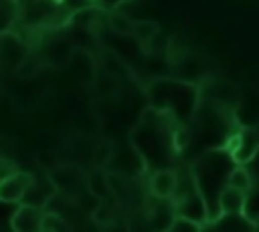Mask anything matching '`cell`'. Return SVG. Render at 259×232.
<instances>
[{
	"label": "cell",
	"instance_id": "1",
	"mask_svg": "<svg viewBox=\"0 0 259 232\" xmlns=\"http://www.w3.org/2000/svg\"><path fill=\"white\" fill-rule=\"evenodd\" d=\"M45 210L28 204H18L10 216L12 232H45Z\"/></svg>",
	"mask_w": 259,
	"mask_h": 232
},
{
	"label": "cell",
	"instance_id": "2",
	"mask_svg": "<svg viewBox=\"0 0 259 232\" xmlns=\"http://www.w3.org/2000/svg\"><path fill=\"white\" fill-rule=\"evenodd\" d=\"M0 56H2V65L4 69H18L26 59H28V46L24 44V40L12 32V30H2V38H0Z\"/></svg>",
	"mask_w": 259,
	"mask_h": 232
},
{
	"label": "cell",
	"instance_id": "3",
	"mask_svg": "<svg viewBox=\"0 0 259 232\" xmlns=\"http://www.w3.org/2000/svg\"><path fill=\"white\" fill-rule=\"evenodd\" d=\"M231 157L237 165H247L255 159V155L259 153V131L253 127H245L231 145Z\"/></svg>",
	"mask_w": 259,
	"mask_h": 232
},
{
	"label": "cell",
	"instance_id": "4",
	"mask_svg": "<svg viewBox=\"0 0 259 232\" xmlns=\"http://www.w3.org/2000/svg\"><path fill=\"white\" fill-rule=\"evenodd\" d=\"M32 182H34L32 171H20L18 169L16 173H12V176L2 180V184H0V200L4 204H18V202H22L24 194L32 186Z\"/></svg>",
	"mask_w": 259,
	"mask_h": 232
},
{
	"label": "cell",
	"instance_id": "5",
	"mask_svg": "<svg viewBox=\"0 0 259 232\" xmlns=\"http://www.w3.org/2000/svg\"><path fill=\"white\" fill-rule=\"evenodd\" d=\"M178 184V173L168 167H160L150 178V194L160 200H172Z\"/></svg>",
	"mask_w": 259,
	"mask_h": 232
},
{
	"label": "cell",
	"instance_id": "6",
	"mask_svg": "<svg viewBox=\"0 0 259 232\" xmlns=\"http://www.w3.org/2000/svg\"><path fill=\"white\" fill-rule=\"evenodd\" d=\"M247 206V194L227 186L219 196V208L223 216H243Z\"/></svg>",
	"mask_w": 259,
	"mask_h": 232
},
{
	"label": "cell",
	"instance_id": "7",
	"mask_svg": "<svg viewBox=\"0 0 259 232\" xmlns=\"http://www.w3.org/2000/svg\"><path fill=\"white\" fill-rule=\"evenodd\" d=\"M227 186H231V188H235V190H239V192H243V194H249V192L253 190V186H255L249 167H247V165H235V167L231 169V173H229Z\"/></svg>",
	"mask_w": 259,
	"mask_h": 232
},
{
	"label": "cell",
	"instance_id": "8",
	"mask_svg": "<svg viewBox=\"0 0 259 232\" xmlns=\"http://www.w3.org/2000/svg\"><path fill=\"white\" fill-rule=\"evenodd\" d=\"M158 30H160V24L156 20H134L132 36L136 38L138 44L148 46L154 40V36L158 34Z\"/></svg>",
	"mask_w": 259,
	"mask_h": 232
},
{
	"label": "cell",
	"instance_id": "9",
	"mask_svg": "<svg viewBox=\"0 0 259 232\" xmlns=\"http://www.w3.org/2000/svg\"><path fill=\"white\" fill-rule=\"evenodd\" d=\"M107 26H109V30L111 32H115V34H121V36H132V30H134V20L127 16V14H123V12H119V10H113V12H107Z\"/></svg>",
	"mask_w": 259,
	"mask_h": 232
},
{
	"label": "cell",
	"instance_id": "10",
	"mask_svg": "<svg viewBox=\"0 0 259 232\" xmlns=\"http://www.w3.org/2000/svg\"><path fill=\"white\" fill-rule=\"evenodd\" d=\"M20 16V4L18 0H2V30H10L12 22H16V18Z\"/></svg>",
	"mask_w": 259,
	"mask_h": 232
},
{
	"label": "cell",
	"instance_id": "11",
	"mask_svg": "<svg viewBox=\"0 0 259 232\" xmlns=\"http://www.w3.org/2000/svg\"><path fill=\"white\" fill-rule=\"evenodd\" d=\"M36 71H38V63L32 61V59L28 56V59H26L14 73H16L18 77H32V75H36Z\"/></svg>",
	"mask_w": 259,
	"mask_h": 232
},
{
	"label": "cell",
	"instance_id": "12",
	"mask_svg": "<svg viewBox=\"0 0 259 232\" xmlns=\"http://www.w3.org/2000/svg\"><path fill=\"white\" fill-rule=\"evenodd\" d=\"M95 2V6L99 8V10H105V12H113L117 6H121L123 2H127V0H93Z\"/></svg>",
	"mask_w": 259,
	"mask_h": 232
},
{
	"label": "cell",
	"instance_id": "13",
	"mask_svg": "<svg viewBox=\"0 0 259 232\" xmlns=\"http://www.w3.org/2000/svg\"><path fill=\"white\" fill-rule=\"evenodd\" d=\"M103 232H130V226L127 224H111V226H107V228H103Z\"/></svg>",
	"mask_w": 259,
	"mask_h": 232
},
{
	"label": "cell",
	"instance_id": "14",
	"mask_svg": "<svg viewBox=\"0 0 259 232\" xmlns=\"http://www.w3.org/2000/svg\"><path fill=\"white\" fill-rule=\"evenodd\" d=\"M55 2H63V0H55Z\"/></svg>",
	"mask_w": 259,
	"mask_h": 232
}]
</instances>
